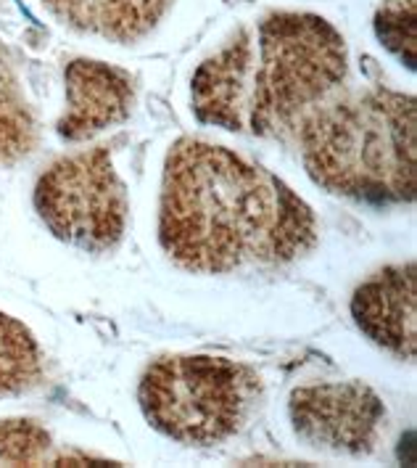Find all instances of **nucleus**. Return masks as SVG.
Returning a JSON list of instances; mask_svg holds the SVG:
<instances>
[{
    "mask_svg": "<svg viewBox=\"0 0 417 468\" xmlns=\"http://www.w3.org/2000/svg\"><path fill=\"white\" fill-rule=\"evenodd\" d=\"M90 461L103 458L58 447L37 420L0 419V466H82Z\"/></svg>",
    "mask_w": 417,
    "mask_h": 468,
    "instance_id": "9b49d317",
    "label": "nucleus"
},
{
    "mask_svg": "<svg viewBox=\"0 0 417 468\" xmlns=\"http://www.w3.org/2000/svg\"><path fill=\"white\" fill-rule=\"evenodd\" d=\"M170 3L172 0H43L64 27L120 46L151 35L170 11Z\"/></svg>",
    "mask_w": 417,
    "mask_h": 468,
    "instance_id": "1a4fd4ad",
    "label": "nucleus"
},
{
    "mask_svg": "<svg viewBox=\"0 0 417 468\" xmlns=\"http://www.w3.org/2000/svg\"><path fill=\"white\" fill-rule=\"evenodd\" d=\"M296 127L304 170L328 194L378 207L415 198L412 96L370 88L312 109Z\"/></svg>",
    "mask_w": 417,
    "mask_h": 468,
    "instance_id": "7ed1b4c3",
    "label": "nucleus"
},
{
    "mask_svg": "<svg viewBox=\"0 0 417 468\" xmlns=\"http://www.w3.org/2000/svg\"><path fill=\"white\" fill-rule=\"evenodd\" d=\"M37 120L11 48L0 40V167L16 165L37 148Z\"/></svg>",
    "mask_w": 417,
    "mask_h": 468,
    "instance_id": "9d476101",
    "label": "nucleus"
},
{
    "mask_svg": "<svg viewBox=\"0 0 417 468\" xmlns=\"http://www.w3.org/2000/svg\"><path fill=\"white\" fill-rule=\"evenodd\" d=\"M32 198L40 220L58 241L93 254L122 244L130 201L109 146L50 162L37 177Z\"/></svg>",
    "mask_w": 417,
    "mask_h": 468,
    "instance_id": "39448f33",
    "label": "nucleus"
},
{
    "mask_svg": "<svg viewBox=\"0 0 417 468\" xmlns=\"http://www.w3.org/2000/svg\"><path fill=\"white\" fill-rule=\"evenodd\" d=\"M417 0H383L375 11V35L381 46L415 72L417 64Z\"/></svg>",
    "mask_w": 417,
    "mask_h": 468,
    "instance_id": "ddd939ff",
    "label": "nucleus"
},
{
    "mask_svg": "<svg viewBox=\"0 0 417 468\" xmlns=\"http://www.w3.org/2000/svg\"><path fill=\"white\" fill-rule=\"evenodd\" d=\"M349 72L344 35L307 11H275L241 27L198 64L191 101L198 122L272 138L296 127Z\"/></svg>",
    "mask_w": 417,
    "mask_h": 468,
    "instance_id": "f03ea898",
    "label": "nucleus"
},
{
    "mask_svg": "<svg viewBox=\"0 0 417 468\" xmlns=\"http://www.w3.org/2000/svg\"><path fill=\"white\" fill-rule=\"evenodd\" d=\"M159 244L188 272L280 268L318 244V220L267 167L233 148L180 138L164 159Z\"/></svg>",
    "mask_w": 417,
    "mask_h": 468,
    "instance_id": "f257e3e1",
    "label": "nucleus"
},
{
    "mask_svg": "<svg viewBox=\"0 0 417 468\" xmlns=\"http://www.w3.org/2000/svg\"><path fill=\"white\" fill-rule=\"evenodd\" d=\"M259 392V373L244 363L217 355H170L148 366L138 402L159 434L206 447L244 429Z\"/></svg>",
    "mask_w": 417,
    "mask_h": 468,
    "instance_id": "20e7f679",
    "label": "nucleus"
},
{
    "mask_svg": "<svg viewBox=\"0 0 417 468\" xmlns=\"http://www.w3.org/2000/svg\"><path fill=\"white\" fill-rule=\"evenodd\" d=\"M64 93L67 106L56 133L69 144H79L132 114L135 77L99 58H74L64 69Z\"/></svg>",
    "mask_w": 417,
    "mask_h": 468,
    "instance_id": "0eeeda50",
    "label": "nucleus"
},
{
    "mask_svg": "<svg viewBox=\"0 0 417 468\" xmlns=\"http://www.w3.org/2000/svg\"><path fill=\"white\" fill-rule=\"evenodd\" d=\"M43 381V352L25 323L0 310V397L35 389Z\"/></svg>",
    "mask_w": 417,
    "mask_h": 468,
    "instance_id": "f8f14e48",
    "label": "nucleus"
},
{
    "mask_svg": "<svg viewBox=\"0 0 417 468\" xmlns=\"http://www.w3.org/2000/svg\"><path fill=\"white\" fill-rule=\"evenodd\" d=\"M351 318L372 345L399 360L417 355V268L415 262L389 265L354 292Z\"/></svg>",
    "mask_w": 417,
    "mask_h": 468,
    "instance_id": "6e6552de",
    "label": "nucleus"
},
{
    "mask_svg": "<svg viewBox=\"0 0 417 468\" xmlns=\"http://www.w3.org/2000/svg\"><path fill=\"white\" fill-rule=\"evenodd\" d=\"M294 434L328 455H370L386 429V405L362 381H319L288 397Z\"/></svg>",
    "mask_w": 417,
    "mask_h": 468,
    "instance_id": "423d86ee",
    "label": "nucleus"
}]
</instances>
